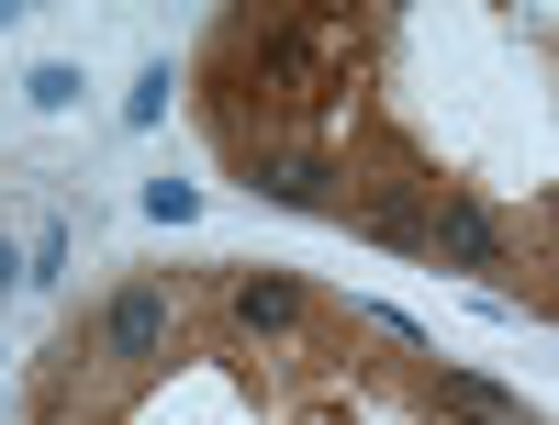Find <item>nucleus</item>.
I'll list each match as a JSON object with an SVG mask.
<instances>
[{
    "label": "nucleus",
    "instance_id": "7ed1b4c3",
    "mask_svg": "<svg viewBox=\"0 0 559 425\" xmlns=\"http://www.w3.org/2000/svg\"><path fill=\"white\" fill-rule=\"evenodd\" d=\"M426 247H437V258H459V269H481V280H503V269H515L503 224H492L471 191H426Z\"/></svg>",
    "mask_w": 559,
    "mask_h": 425
},
{
    "label": "nucleus",
    "instance_id": "6e6552de",
    "mask_svg": "<svg viewBox=\"0 0 559 425\" xmlns=\"http://www.w3.org/2000/svg\"><path fill=\"white\" fill-rule=\"evenodd\" d=\"M23 102H34V113H79V68H68V57H34V68H23Z\"/></svg>",
    "mask_w": 559,
    "mask_h": 425
},
{
    "label": "nucleus",
    "instance_id": "f257e3e1",
    "mask_svg": "<svg viewBox=\"0 0 559 425\" xmlns=\"http://www.w3.org/2000/svg\"><path fill=\"white\" fill-rule=\"evenodd\" d=\"M236 168H247V191L292 202V213H324V202H347V179H336V157H324V146H236Z\"/></svg>",
    "mask_w": 559,
    "mask_h": 425
},
{
    "label": "nucleus",
    "instance_id": "0eeeda50",
    "mask_svg": "<svg viewBox=\"0 0 559 425\" xmlns=\"http://www.w3.org/2000/svg\"><path fill=\"white\" fill-rule=\"evenodd\" d=\"M168 102H179V79H168V57H157V68H134V90H123V123H134V134H157V123H168Z\"/></svg>",
    "mask_w": 559,
    "mask_h": 425
},
{
    "label": "nucleus",
    "instance_id": "423d86ee",
    "mask_svg": "<svg viewBox=\"0 0 559 425\" xmlns=\"http://www.w3.org/2000/svg\"><path fill=\"white\" fill-rule=\"evenodd\" d=\"M358 224L392 235V247H426V191H414V179H381V191L358 202Z\"/></svg>",
    "mask_w": 559,
    "mask_h": 425
},
{
    "label": "nucleus",
    "instance_id": "9b49d317",
    "mask_svg": "<svg viewBox=\"0 0 559 425\" xmlns=\"http://www.w3.org/2000/svg\"><path fill=\"white\" fill-rule=\"evenodd\" d=\"M0 292H23V247H0Z\"/></svg>",
    "mask_w": 559,
    "mask_h": 425
},
{
    "label": "nucleus",
    "instance_id": "f03ea898",
    "mask_svg": "<svg viewBox=\"0 0 559 425\" xmlns=\"http://www.w3.org/2000/svg\"><path fill=\"white\" fill-rule=\"evenodd\" d=\"M168 324H179V303H168V280H123V292L102 303V358H123V369H146V358H168Z\"/></svg>",
    "mask_w": 559,
    "mask_h": 425
},
{
    "label": "nucleus",
    "instance_id": "20e7f679",
    "mask_svg": "<svg viewBox=\"0 0 559 425\" xmlns=\"http://www.w3.org/2000/svg\"><path fill=\"white\" fill-rule=\"evenodd\" d=\"M224 314H236L247 337H302L313 292H302L292 269H224Z\"/></svg>",
    "mask_w": 559,
    "mask_h": 425
},
{
    "label": "nucleus",
    "instance_id": "39448f33",
    "mask_svg": "<svg viewBox=\"0 0 559 425\" xmlns=\"http://www.w3.org/2000/svg\"><path fill=\"white\" fill-rule=\"evenodd\" d=\"M426 403L459 425H515V392H492L481 369H448V358H426Z\"/></svg>",
    "mask_w": 559,
    "mask_h": 425
},
{
    "label": "nucleus",
    "instance_id": "1a4fd4ad",
    "mask_svg": "<svg viewBox=\"0 0 559 425\" xmlns=\"http://www.w3.org/2000/svg\"><path fill=\"white\" fill-rule=\"evenodd\" d=\"M191 213H202L191 179H146V224H191Z\"/></svg>",
    "mask_w": 559,
    "mask_h": 425
},
{
    "label": "nucleus",
    "instance_id": "9d476101",
    "mask_svg": "<svg viewBox=\"0 0 559 425\" xmlns=\"http://www.w3.org/2000/svg\"><path fill=\"white\" fill-rule=\"evenodd\" d=\"M57 269H68V224H45L34 247H23V280H34V292H45V280H57Z\"/></svg>",
    "mask_w": 559,
    "mask_h": 425
}]
</instances>
